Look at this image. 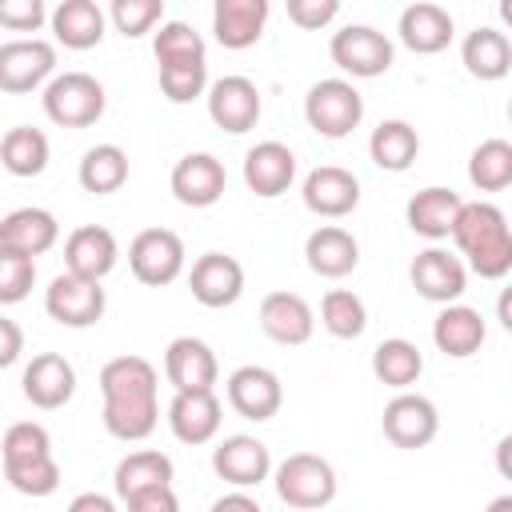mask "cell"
I'll return each mask as SVG.
<instances>
[{
    "mask_svg": "<svg viewBox=\"0 0 512 512\" xmlns=\"http://www.w3.org/2000/svg\"><path fill=\"white\" fill-rule=\"evenodd\" d=\"M156 64L160 68H176V64H204V36L184 24V20H164L156 40H152Z\"/></svg>",
    "mask_w": 512,
    "mask_h": 512,
    "instance_id": "f35d334b",
    "label": "cell"
},
{
    "mask_svg": "<svg viewBox=\"0 0 512 512\" xmlns=\"http://www.w3.org/2000/svg\"><path fill=\"white\" fill-rule=\"evenodd\" d=\"M484 336H488V324H484V316H480L476 308H468V304H448V308H440V316L432 320V344H436L444 356H452V360H464V356L480 352Z\"/></svg>",
    "mask_w": 512,
    "mask_h": 512,
    "instance_id": "f1b7e54d",
    "label": "cell"
},
{
    "mask_svg": "<svg viewBox=\"0 0 512 512\" xmlns=\"http://www.w3.org/2000/svg\"><path fill=\"white\" fill-rule=\"evenodd\" d=\"M300 196H304V208L308 212H316L324 220H340V216L356 212V204H360V180L348 168H340V164H320V168H312L304 176Z\"/></svg>",
    "mask_w": 512,
    "mask_h": 512,
    "instance_id": "2e32d148",
    "label": "cell"
},
{
    "mask_svg": "<svg viewBox=\"0 0 512 512\" xmlns=\"http://www.w3.org/2000/svg\"><path fill=\"white\" fill-rule=\"evenodd\" d=\"M128 268L140 284L164 288L184 272V240L172 228H144L128 244Z\"/></svg>",
    "mask_w": 512,
    "mask_h": 512,
    "instance_id": "ba28073f",
    "label": "cell"
},
{
    "mask_svg": "<svg viewBox=\"0 0 512 512\" xmlns=\"http://www.w3.org/2000/svg\"><path fill=\"white\" fill-rule=\"evenodd\" d=\"M264 24H268V0H216L212 8V32L232 52L252 48L264 36Z\"/></svg>",
    "mask_w": 512,
    "mask_h": 512,
    "instance_id": "83f0119b",
    "label": "cell"
},
{
    "mask_svg": "<svg viewBox=\"0 0 512 512\" xmlns=\"http://www.w3.org/2000/svg\"><path fill=\"white\" fill-rule=\"evenodd\" d=\"M496 472H500L504 480H512V432L496 444Z\"/></svg>",
    "mask_w": 512,
    "mask_h": 512,
    "instance_id": "816d5d0a",
    "label": "cell"
},
{
    "mask_svg": "<svg viewBox=\"0 0 512 512\" xmlns=\"http://www.w3.org/2000/svg\"><path fill=\"white\" fill-rule=\"evenodd\" d=\"M56 80V48L40 36H20L0 44V92L20 96L32 88H48Z\"/></svg>",
    "mask_w": 512,
    "mask_h": 512,
    "instance_id": "52a82bcc",
    "label": "cell"
},
{
    "mask_svg": "<svg viewBox=\"0 0 512 512\" xmlns=\"http://www.w3.org/2000/svg\"><path fill=\"white\" fill-rule=\"evenodd\" d=\"M108 16L120 36L136 40V36L152 32L156 24H164V0H112Z\"/></svg>",
    "mask_w": 512,
    "mask_h": 512,
    "instance_id": "b9f144b4",
    "label": "cell"
},
{
    "mask_svg": "<svg viewBox=\"0 0 512 512\" xmlns=\"http://www.w3.org/2000/svg\"><path fill=\"white\" fill-rule=\"evenodd\" d=\"M160 484H172V460L156 448H140V452H128L116 472H112V488L120 500L144 492V488H160Z\"/></svg>",
    "mask_w": 512,
    "mask_h": 512,
    "instance_id": "836d02e7",
    "label": "cell"
},
{
    "mask_svg": "<svg viewBox=\"0 0 512 512\" xmlns=\"http://www.w3.org/2000/svg\"><path fill=\"white\" fill-rule=\"evenodd\" d=\"M272 484H276V496L300 512H316L336 500V468L316 452L284 456L272 472Z\"/></svg>",
    "mask_w": 512,
    "mask_h": 512,
    "instance_id": "3957f363",
    "label": "cell"
},
{
    "mask_svg": "<svg viewBox=\"0 0 512 512\" xmlns=\"http://www.w3.org/2000/svg\"><path fill=\"white\" fill-rule=\"evenodd\" d=\"M76 176H80V188L92 192V196L120 192L124 180H128V152L120 144H96V148L84 152Z\"/></svg>",
    "mask_w": 512,
    "mask_h": 512,
    "instance_id": "e575fe53",
    "label": "cell"
},
{
    "mask_svg": "<svg viewBox=\"0 0 512 512\" xmlns=\"http://www.w3.org/2000/svg\"><path fill=\"white\" fill-rule=\"evenodd\" d=\"M104 308H108V296H104L100 280H84V276L60 272L44 288V312L64 328H88V324H96L104 316Z\"/></svg>",
    "mask_w": 512,
    "mask_h": 512,
    "instance_id": "9c48e42d",
    "label": "cell"
},
{
    "mask_svg": "<svg viewBox=\"0 0 512 512\" xmlns=\"http://www.w3.org/2000/svg\"><path fill=\"white\" fill-rule=\"evenodd\" d=\"M208 84V64H176V68H160V92L172 104H188L196 96H204Z\"/></svg>",
    "mask_w": 512,
    "mask_h": 512,
    "instance_id": "7bdbcfd3",
    "label": "cell"
},
{
    "mask_svg": "<svg viewBox=\"0 0 512 512\" xmlns=\"http://www.w3.org/2000/svg\"><path fill=\"white\" fill-rule=\"evenodd\" d=\"M496 320L504 324V332H512V284L496 296Z\"/></svg>",
    "mask_w": 512,
    "mask_h": 512,
    "instance_id": "f5cc1de1",
    "label": "cell"
},
{
    "mask_svg": "<svg viewBox=\"0 0 512 512\" xmlns=\"http://www.w3.org/2000/svg\"><path fill=\"white\" fill-rule=\"evenodd\" d=\"M208 512H264V508H260V504H256L248 492H240V488H236V492L220 496V500H216Z\"/></svg>",
    "mask_w": 512,
    "mask_h": 512,
    "instance_id": "f907efd6",
    "label": "cell"
},
{
    "mask_svg": "<svg viewBox=\"0 0 512 512\" xmlns=\"http://www.w3.org/2000/svg\"><path fill=\"white\" fill-rule=\"evenodd\" d=\"M188 288L204 308H228L244 296V268L236 256L204 252V256H196V264L188 272Z\"/></svg>",
    "mask_w": 512,
    "mask_h": 512,
    "instance_id": "ac0fdd59",
    "label": "cell"
},
{
    "mask_svg": "<svg viewBox=\"0 0 512 512\" xmlns=\"http://www.w3.org/2000/svg\"><path fill=\"white\" fill-rule=\"evenodd\" d=\"M320 324H324L336 340H356V336H364V328H368V308H364V300H360L352 288H332V292H324V300H320Z\"/></svg>",
    "mask_w": 512,
    "mask_h": 512,
    "instance_id": "74e56055",
    "label": "cell"
},
{
    "mask_svg": "<svg viewBox=\"0 0 512 512\" xmlns=\"http://www.w3.org/2000/svg\"><path fill=\"white\" fill-rule=\"evenodd\" d=\"M36 284V260L20 252H0V304H16Z\"/></svg>",
    "mask_w": 512,
    "mask_h": 512,
    "instance_id": "ee69618b",
    "label": "cell"
},
{
    "mask_svg": "<svg viewBox=\"0 0 512 512\" xmlns=\"http://www.w3.org/2000/svg\"><path fill=\"white\" fill-rule=\"evenodd\" d=\"M0 164L12 176H40L48 168V136L28 124L8 128L0 140Z\"/></svg>",
    "mask_w": 512,
    "mask_h": 512,
    "instance_id": "d590c367",
    "label": "cell"
},
{
    "mask_svg": "<svg viewBox=\"0 0 512 512\" xmlns=\"http://www.w3.org/2000/svg\"><path fill=\"white\" fill-rule=\"evenodd\" d=\"M44 116L60 128H88L104 116V84L88 72H60L48 88H44Z\"/></svg>",
    "mask_w": 512,
    "mask_h": 512,
    "instance_id": "5b68a950",
    "label": "cell"
},
{
    "mask_svg": "<svg viewBox=\"0 0 512 512\" xmlns=\"http://www.w3.org/2000/svg\"><path fill=\"white\" fill-rule=\"evenodd\" d=\"M160 376L152 360L144 356H116L100 368V396H104V428L108 436L132 444L156 432L160 424V400H156Z\"/></svg>",
    "mask_w": 512,
    "mask_h": 512,
    "instance_id": "6da1fadb",
    "label": "cell"
},
{
    "mask_svg": "<svg viewBox=\"0 0 512 512\" xmlns=\"http://www.w3.org/2000/svg\"><path fill=\"white\" fill-rule=\"evenodd\" d=\"M260 328H264L268 340H276L284 348H296V344L312 340L316 316H312V308L300 292H268L260 300Z\"/></svg>",
    "mask_w": 512,
    "mask_h": 512,
    "instance_id": "ffe728a7",
    "label": "cell"
},
{
    "mask_svg": "<svg viewBox=\"0 0 512 512\" xmlns=\"http://www.w3.org/2000/svg\"><path fill=\"white\" fill-rule=\"evenodd\" d=\"M52 456V436L44 424L32 420H16L4 428V444H0V460L4 464H20V460H40Z\"/></svg>",
    "mask_w": 512,
    "mask_h": 512,
    "instance_id": "ab89813d",
    "label": "cell"
},
{
    "mask_svg": "<svg viewBox=\"0 0 512 512\" xmlns=\"http://www.w3.org/2000/svg\"><path fill=\"white\" fill-rule=\"evenodd\" d=\"M460 60H464L468 76H476V80H504L508 68H512V40L500 28L480 24L464 36Z\"/></svg>",
    "mask_w": 512,
    "mask_h": 512,
    "instance_id": "4dcf8cb0",
    "label": "cell"
},
{
    "mask_svg": "<svg viewBox=\"0 0 512 512\" xmlns=\"http://www.w3.org/2000/svg\"><path fill=\"white\" fill-rule=\"evenodd\" d=\"M20 352H24V332H20V324H16L12 316H0V364L12 368V364L20 360Z\"/></svg>",
    "mask_w": 512,
    "mask_h": 512,
    "instance_id": "c3c4849f",
    "label": "cell"
},
{
    "mask_svg": "<svg viewBox=\"0 0 512 512\" xmlns=\"http://www.w3.org/2000/svg\"><path fill=\"white\" fill-rule=\"evenodd\" d=\"M60 240V224L48 208H16L0 220V252H20V256H44Z\"/></svg>",
    "mask_w": 512,
    "mask_h": 512,
    "instance_id": "603a6c76",
    "label": "cell"
},
{
    "mask_svg": "<svg viewBox=\"0 0 512 512\" xmlns=\"http://www.w3.org/2000/svg\"><path fill=\"white\" fill-rule=\"evenodd\" d=\"M164 376L176 392H212L216 376H220V364H216V352L204 340L176 336L164 348Z\"/></svg>",
    "mask_w": 512,
    "mask_h": 512,
    "instance_id": "e0dca14e",
    "label": "cell"
},
{
    "mask_svg": "<svg viewBox=\"0 0 512 512\" xmlns=\"http://www.w3.org/2000/svg\"><path fill=\"white\" fill-rule=\"evenodd\" d=\"M128 512H180V500L172 492V484H160V488H144L136 496L124 500Z\"/></svg>",
    "mask_w": 512,
    "mask_h": 512,
    "instance_id": "7dc6e473",
    "label": "cell"
},
{
    "mask_svg": "<svg viewBox=\"0 0 512 512\" xmlns=\"http://www.w3.org/2000/svg\"><path fill=\"white\" fill-rule=\"evenodd\" d=\"M452 240L480 280H500L512 272V224L496 204L464 200Z\"/></svg>",
    "mask_w": 512,
    "mask_h": 512,
    "instance_id": "7a4b0ae2",
    "label": "cell"
},
{
    "mask_svg": "<svg viewBox=\"0 0 512 512\" xmlns=\"http://www.w3.org/2000/svg\"><path fill=\"white\" fill-rule=\"evenodd\" d=\"M408 280H412L416 296H424V300L448 308V304H456V300L464 296V288H468V268H464L460 256H452V252H444V248H424V252H416V260H412V268H408Z\"/></svg>",
    "mask_w": 512,
    "mask_h": 512,
    "instance_id": "7c38bea8",
    "label": "cell"
},
{
    "mask_svg": "<svg viewBox=\"0 0 512 512\" xmlns=\"http://www.w3.org/2000/svg\"><path fill=\"white\" fill-rule=\"evenodd\" d=\"M304 260H308V268H312L316 276L340 280V276H348V272L360 264V244H356V236H352L348 228H340V224H320V228L308 232V240H304Z\"/></svg>",
    "mask_w": 512,
    "mask_h": 512,
    "instance_id": "cb8c5ba5",
    "label": "cell"
},
{
    "mask_svg": "<svg viewBox=\"0 0 512 512\" xmlns=\"http://www.w3.org/2000/svg\"><path fill=\"white\" fill-rule=\"evenodd\" d=\"M64 512H120V508H116V500L104 496V492H80V496H72V504H68Z\"/></svg>",
    "mask_w": 512,
    "mask_h": 512,
    "instance_id": "681fc988",
    "label": "cell"
},
{
    "mask_svg": "<svg viewBox=\"0 0 512 512\" xmlns=\"http://www.w3.org/2000/svg\"><path fill=\"white\" fill-rule=\"evenodd\" d=\"M4 480H8L16 492H24V496H52V492L60 488V464H56V456L4 464Z\"/></svg>",
    "mask_w": 512,
    "mask_h": 512,
    "instance_id": "60d3db41",
    "label": "cell"
},
{
    "mask_svg": "<svg viewBox=\"0 0 512 512\" xmlns=\"http://www.w3.org/2000/svg\"><path fill=\"white\" fill-rule=\"evenodd\" d=\"M120 260V248H116V236L100 224H80L68 232L64 240V268L72 276H84V280H104Z\"/></svg>",
    "mask_w": 512,
    "mask_h": 512,
    "instance_id": "d6986e66",
    "label": "cell"
},
{
    "mask_svg": "<svg viewBox=\"0 0 512 512\" xmlns=\"http://www.w3.org/2000/svg\"><path fill=\"white\" fill-rule=\"evenodd\" d=\"M500 20L512 28V0H500Z\"/></svg>",
    "mask_w": 512,
    "mask_h": 512,
    "instance_id": "11a10c76",
    "label": "cell"
},
{
    "mask_svg": "<svg viewBox=\"0 0 512 512\" xmlns=\"http://www.w3.org/2000/svg\"><path fill=\"white\" fill-rule=\"evenodd\" d=\"M372 372H376L380 384H388V388H396V392H408V388L420 380V372H424V356H420V348H416L412 340L392 336V340H380V344H376V352H372Z\"/></svg>",
    "mask_w": 512,
    "mask_h": 512,
    "instance_id": "d6a6232c",
    "label": "cell"
},
{
    "mask_svg": "<svg viewBox=\"0 0 512 512\" xmlns=\"http://www.w3.org/2000/svg\"><path fill=\"white\" fill-rule=\"evenodd\" d=\"M368 156L384 172H404L420 156V136L408 120H380L368 136Z\"/></svg>",
    "mask_w": 512,
    "mask_h": 512,
    "instance_id": "1f68e13d",
    "label": "cell"
},
{
    "mask_svg": "<svg viewBox=\"0 0 512 512\" xmlns=\"http://www.w3.org/2000/svg\"><path fill=\"white\" fill-rule=\"evenodd\" d=\"M168 184L184 208H212L228 188V172L212 152H188L176 160Z\"/></svg>",
    "mask_w": 512,
    "mask_h": 512,
    "instance_id": "5bb4252c",
    "label": "cell"
},
{
    "mask_svg": "<svg viewBox=\"0 0 512 512\" xmlns=\"http://www.w3.org/2000/svg\"><path fill=\"white\" fill-rule=\"evenodd\" d=\"M292 180H296V156H292L288 144L260 140L256 148H248V156H244V184H248V192L272 200V196L288 192Z\"/></svg>",
    "mask_w": 512,
    "mask_h": 512,
    "instance_id": "7402d4cb",
    "label": "cell"
},
{
    "mask_svg": "<svg viewBox=\"0 0 512 512\" xmlns=\"http://www.w3.org/2000/svg\"><path fill=\"white\" fill-rule=\"evenodd\" d=\"M264 104H260V88L248 76H220L208 88V116L216 128L240 136L248 128H256Z\"/></svg>",
    "mask_w": 512,
    "mask_h": 512,
    "instance_id": "4fadbf2b",
    "label": "cell"
},
{
    "mask_svg": "<svg viewBox=\"0 0 512 512\" xmlns=\"http://www.w3.org/2000/svg\"><path fill=\"white\" fill-rule=\"evenodd\" d=\"M508 120H512V100H508Z\"/></svg>",
    "mask_w": 512,
    "mask_h": 512,
    "instance_id": "9f6ffc18",
    "label": "cell"
},
{
    "mask_svg": "<svg viewBox=\"0 0 512 512\" xmlns=\"http://www.w3.org/2000/svg\"><path fill=\"white\" fill-rule=\"evenodd\" d=\"M304 120L312 132H320L328 140H344L364 120V96L356 92L352 80H340V76L316 80L304 96Z\"/></svg>",
    "mask_w": 512,
    "mask_h": 512,
    "instance_id": "277c9868",
    "label": "cell"
},
{
    "mask_svg": "<svg viewBox=\"0 0 512 512\" xmlns=\"http://www.w3.org/2000/svg\"><path fill=\"white\" fill-rule=\"evenodd\" d=\"M336 16H340V4H336V0H288V20H292L296 28L316 32V28L332 24Z\"/></svg>",
    "mask_w": 512,
    "mask_h": 512,
    "instance_id": "bcb514c9",
    "label": "cell"
},
{
    "mask_svg": "<svg viewBox=\"0 0 512 512\" xmlns=\"http://www.w3.org/2000/svg\"><path fill=\"white\" fill-rule=\"evenodd\" d=\"M328 56L340 72L356 76V80H372V76H384L392 68V40L372 28V24H344L340 32H332L328 40Z\"/></svg>",
    "mask_w": 512,
    "mask_h": 512,
    "instance_id": "8992f818",
    "label": "cell"
},
{
    "mask_svg": "<svg viewBox=\"0 0 512 512\" xmlns=\"http://www.w3.org/2000/svg\"><path fill=\"white\" fill-rule=\"evenodd\" d=\"M460 212H464V200L452 188H436V184L432 188H420L408 200V208H404L408 228L416 236H424V240H448L456 232Z\"/></svg>",
    "mask_w": 512,
    "mask_h": 512,
    "instance_id": "484cf974",
    "label": "cell"
},
{
    "mask_svg": "<svg viewBox=\"0 0 512 512\" xmlns=\"http://www.w3.org/2000/svg\"><path fill=\"white\" fill-rule=\"evenodd\" d=\"M400 44L412 48L416 56H432V52H444L448 40H452V12L432 4V0H416L400 12Z\"/></svg>",
    "mask_w": 512,
    "mask_h": 512,
    "instance_id": "d4e9b609",
    "label": "cell"
},
{
    "mask_svg": "<svg viewBox=\"0 0 512 512\" xmlns=\"http://www.w3.org/2000/svg\"><path fill=\"white\" fill-rule=\"evenodd\" d=\"M220 420L216 392H176L168 404V428L180 444H208L220 432Z\"/></svg>",
    "mask_w": 512,
    "mask_h": 512,
    "instance_id": "4316f807",
    "label": "cell"
},
{
    "mask_svg": "<svg viewBox=\"0 0 512 512\" xmlns=\"http://www.w3.org/2000/svg\"><path fill=\"white\" fill-rule=\"evenodd\" d=\"M468 180L480 192H504L512 184V144L500 136L480 140L468 156Z\"/></svg>",
    "mask_w": 512,
    "mask_h": 512,
    "instance_id": "8d00e7d4",
    "label": "cell"
},
{
    "mask_svg": "<svg viewBox=\"0 0 512 512\" xmlns=\"http://www.w3.org/2000/svg\"><path fill=\"white\" fill-rule=\"evenodd\" d=\"M44 20H52V12L40 0H4L0 4V24L12 32H36Z\"/></svg>",
    "mask_w": 512,
    "mask_h": 512,
    "instance_id": "f6af8a7d",
    "label": "cell"
},
{
    "mask_svg": "<svg viewBox=\"0 0 512 512\" xmlns=\"http://www.w3.org/2000/svg\"><path fill=\"white\" fill-rule=\"evenodd\" d=\"M484 512H512V492H504V496H496V500H492V504H488Z\"/></svg>",
    "mask_w": 512,
    "mask_h": 512,
    "instance_id": "db71d44e",
    "label": "cell"
},
{
    "mask_svg": "<svg viewBox=\"0 0 512 512\" xmlns=\"http://www.w3.org/2000/svg\"><path fill=\"white\" fill-rule=\"evenodd\" d=\"M380 428L384 436L396 444V448H424L436 440L440 432V412L428 396L420 392H396L388 404H384V416H380Z\"/></svg>",
    "mask_w": 512,
    "mask_h": 512,
    "instance_id": "30bf717a",
    "label": "cell"
},
{
    "mask_svg": "<svg viewBox=\"0 0 512 512\" xmlns=\"http://www.w3.org/2000/svg\"><path fill=\"white\" fill-rule=\"evenodd\" d=\"M228 404L244 416V420H272L284 404V384L272 368L264 364H240L228 376Z\"/></svg>",
    "mask_w": 512,
    "mask_h": 512,
    "instance_id": "9a60e30c",
    "label": "cell"
},
{
    "mask_svg": "<svg viewBox=\"0 0 512 512\" xmlns=\"http://www.w3.org/2000/svg\"><path fill=\"white\" fill-rule=\"evenodd\" d=\"M20 388L44 412L64 408L72 400V392H76V368L60 352H40V356L28 360V368L20 376Z\"/></svg>",
    "mask_w": 512,
    "mask_h": 512,
    "instance_id": "44dd1931",
    "label": "cell"
},
{
    "mask_svg": "<svg viewBox=\"0 0 512 512\" xmlns=\"http://www.w3.org/2000/svg\"><path fill=\"white\" fill-rule=\"evenodd\" d=\"M48 24H52V32H56V40L64 48L84 52V48H96L104 40L108 16H104V8L96 0H60L52 8V20Z\"/></svg>",
    "mask_w": 512,
    "mask_h": 512,
    "instance_id": "f546056e",
    "label": "cell"
},
{
    "mask_svg": "<svg viewBox=\"0 0 512 512\" xmlns=\"http://www.w3.org/2000/svg\"><path fill=\"white\" fill-rule=\"evenodd\" d=\"M212 468H216V476L224 484L244 492V488H256V484H264L272 476V452H268L264 440L236 432V436H224L212 448Z\"/></svg>",
    "mask_w": 512,
    "mask_h": 512,
    "instance_id": "8fae6325",
    "label": "cell"
}]
</instances>
